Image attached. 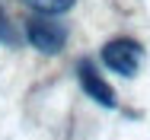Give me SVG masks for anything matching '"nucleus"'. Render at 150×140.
<instances>
[{
    "mask_svg": "<svg viewBox=\"0 0 150 140\" xmlns=\"http://www.w3.org/2000/svg\"><path fill=\"white\" fill-rule=\"evenodd\" d=\"M32 10H38V13H45V16H58V13H67L77 0H26Z\"/></svg>",
    "mask_w": 150,
    "mask_h": 140,
    "instance_id": "obj_4",
    "label": "nucleus"
},
{
    "mask_svg": "<svg viewBox=\"0 0 150 140\" xmlns=\"http://www.w3.org/2000/svg\"><path fill=\"white\" fill-rule=\"evenodd\" d=\"M26 38H29V45L35 51L58 54L64 48V42H67V29L54 19H48V16H29L26 19Z\"/></svg>",
    "mask_w": 150,
    "mask_h": 140,
    "instance_id": "obj_2",
    "label": "nucleus"
},
{
    "mask_svg": "<svg viewBox=\"0 0 150 140\" xmlns=\"http://www.w3.org/2000/svg\"><path fill=\"white\" fill-rule=\"evenodd\" d=\"M77 80L83 86V92L90 96L96 105H102V108H115L118 102H115V89L102 80V73L96 70V64H93L90 57H80L77 61Z\"/></svg>",
    "mask_w": 150,
    "mask_h": 140,
    "instance_id": "obj_3",
    "label": "nucleus"
},
{
    "mask_svg": "<svg viewBox=\"0 0 150 140\" xmlns=\"http://www.w3.org/2000/svg\"><path fill=\"white\" fill-rule=\"evenodd\" d=\"M102 64L112 70V73H118V77H134L137 73V67H141V61H144V45L137 42V38H112V42H105L102 45Z\"/></svg>",
    "mask_w": 150,
    "mask_h": 140,
    "instance_id": "obj_1",
    "label": "nucleus"
},
{
    "mask_svg": "<svg viewBox=\"0 0 150 140\" xmlns=\"http://www.w3.org/2000/svg\"><path fill=\"white\" fill-rule=\"evenodd\" d=\"M0 45H19V32H16V26L6 19V13H3V6H0Z\"/></svg>",
    "mask_w": 150,
    "mask_h": 140,
    "instance_id": "obj_5",
    "label": "nucleus"
}]
</instances>
